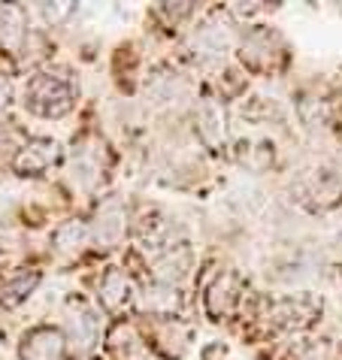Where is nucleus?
I'll return each instance as SVG.
<instances>
[{"instance_id": "9b49d317", "label": "nucleus", "mask_w": 342, "mask_h": 360, "mask_svg": "<svg viewBox=\"0 0 342 360\" xmlns=\"http://www.w3.org/2000/svg\"><path fill=\"white\" fill-rule=\"evenodd\" d=\"M315 312H318V306L312 303V300H306V297L281 300V303L276 306V318L281 324H288V327H306L312 318H315Z\"/></svg>"}, {"instance_id": "f03ea898", "label": "nucleus", "mask_w": 342, "mask_h": 360, "mask_svg": "<svg viewBox=\"0 0 342 360\" xmlns=\"http://www.w3.org/2000/svg\"><path fill=\"white\" fill-rule=\"evenodd\" d=\"M230 39H234V31H230L227 18L221 15H213L206 25L197 27L194 34V55L200 61H218V58H224V52L230 49Z\"/></svg>"}, {"instance_id": "1a4fd4ad", "label": "nucleus", "mask_w": 342, "mask_h": 360, "mask_svg": "<svg viewBox=\"0 0 342 360\" xmlns=\"http://www.w3.org/2000/svg\"><path fill=\"white\" fill-rule=\"evenodd\" d=\"M188 266H191V252L185 245H170L164 257H158V264H155V273L160 282H167V285H173L179 282L185 273H188Z\"/></svg>"}, {"instance_id": "dca6fc26", "label": "nucleus", "mask_w": 342, "mask_h": 360, "mask_svg": "<svg viewBox=\"0 0 342 360\" xmlns=\"http://www.w3.org/2000/svg\"><path fill=\"white\" fill-rule=\"evenodd\" d=\"M100 148H103V146H100ZM100 148H88V146L76 148L73 161H76V167H79V173H82V176H88V179L100 176Z\"/></svg>"}, {"instance_id": "4468645a", "label": "nucleus", "mask_w": 342, "mask_h": 360, "mask_svg": "<svg viewBox=\"0 0 342 360\" xmlns=\"http://www.w3.org/2000/svg\"><path fill=\"white\" fill-rule=\"evenodd\" d=\"M37 282H39V276L31 273V276H18V278H13V282L0 285V303L4 306H18L37 288Z\"/></svg>"}, {"instance_id": "39448f33", "label": "nucleus", "mask_w": 342, "mask_h": 360, "mask_svg": "<svg viewBox=\"0 0 342 360\" xmlns=\"http://www.w3.org/2000/svg\"><path fill=\"white\" fill-rule=\"evenodd\" d=\"M64 354V336L52 327H37L25 336L22 360H61Z\"/></svg>"}, {"instance_id": "0eeeda50", "label": "nucleus", "mask_w": 342, "mask_h": 360, "mask_svg": "<svg viewBox=\"0 0 342 360\" xmlns=\"http://www.w3.org/2000/svg\"><path fill=\"white\" fill-rule=\"evenodd\" d=\"M224 112H221V106L215 103L213 97H206L203 103L197 106V134L200 139H203L206 146H218V143H224Z\"/></svg>"}, {"instance_id": "7ed1b4c3", "label": "nucleus", "mask_w": 342, "mask_h": 360, "mask_svg": "<svg viewBox=\"0 0 342 360\" xmlns=\"http://www.w3.org/2000/svg\"><path fill=\"white\" fill-rule=\"evenodd\" d=\"M55 161H58V143H52V139H31V143L18 148L13 167L22 176H37V173H46Z\"/></svg>"}, {"instance_id": "20e7f679", "label": "nucleus", "mask_w": 342, "mask_h": 360, "mask_svg": "<svg viewBox=\"0 0 342 360\" xmlns=\"http://www.w3.org/2000/svg\"><path fill=\"white\" fill-rule=\"evenodd\" d=\"M243 61L251 67V70H270L276 67L281 49H279V37L270 34V31H251L246 39H243Z\"/></svg>"}, {"instance_id": "f8f14e48", "label": "nucleus", "mask_w": 342, "mask_h": 360, "mask_svg": "<svg viewBox=\"0 0 342 360\" xmlns=\"http://www.w3.org/2000/svg\"><path fill=\"white\" fill-rule=\"evenodd\" d=\"M22 39H25V13L18 6H4L0 9V43L15 52L22 46Z\"/></svg>"}, {"instance_id": "9d476101", "label": "nucleus", "mask_w": 342, "mask_h": 360, "mask_svg": "<svg viewBox=\"0 0 342 360\" xmlns=\"http://www.w3.org/2000/svg\"><path fill=\"white\" fill-rule=\"evenodd\" d=\"M143 309L148 315L158 318H170L179 309V291L173 285H155L143 294Z\"/></svg>"}, {"instance_id": "6e6552de", "label": "nucleus", "mask_w": 342, "mask_h": 360, "mask_svg": "<svg viewBox=\"0 0 342 360\" xmlns=\"http://www.w3.org/2000/svg\"><path fill=\"white\" fill-rule=\"evenodd\" d=\"M130 300V282L122 269H106L103 278H100V303L109 312H118V309H125Z\"/></svg>"}, {"instance_id": "423d86ee", "label": "nucleus", "mask_w": 342, "mask_h": 360, "mask_svg": "<svg viewBox=\"0 0 342 360\" xmlns=\"http://www.w3.org/2000/svg\"><path fill=\"white\" fill-rule=\"evenodd\" d=\"M127 212L118 200H106L103 206L97 209V224H94V233L103 245H115L118 239L125 236V227H127Z\"/></svg>"}, {"instance_id": "a211bd4d", "label": "nucleus", "mask_w": 342, "mask_h": 360, "mask_svg": "<svg viewBox=\"0 0 342 360\" xmlns=\"http://www.w3.org/2000/svg\"><path fill=\"white\" fill-rule=\"evenodd\" d=\"M70 13H73V4H52V6H49V4H43V15H46V18H49V22H52V25L64 22V18H67Z\"/></svg>"}, {"instance_id": "f3484780", "label": "nucleus", "mask_w": 342, "mask_h": 360, "mask_svg": "<svg viewBox=\"0 0 342 360\" xmlns=\"http://www.w3.org/2000/svg\"><path fill=\"white\" fill-rule=\"evenodd\" d=\"M73 333L79 336V342L88 348V345H91L94 339H97V318H94L91 312H82V315H79L76 321H73Z\"/></svg>"}, {"instance_id": "2eb2a0df", "label": "nucleus", "mask_w": 342, "mask_h": 360, "mask_svg": "<svg viewBox=\"0 0 342 360\" xmlns=\"http://www.w3.org/2000/svg\"><path fill=\"white\" fill-rule=\"evenodd\" d=\"M230 285H234V278H230V276H221L218 282L213 285L209 297H206V306H209V312H213L215 318L224 315L227 309H230V303H234V291H230Z\"/></svg>"}, {"instance_id": "f257e3e1", "label": "nucleus", "mask_w": 342, "mask_h": 360, "mask_svg": "<svg viewBox=\"0 0 342 360\" xmlns=\"http://www.w3.org/2000/svg\"><path fill=\"white\" fill-rule=\"evenodd\" d=\"M27 100L25 103L34 109L37 115H46V118H58L64 115L70 106H73V94H70V85L58 76H34L31 85H27Z\"/></svg>"}, {"instance_id": "ddd939ff", "label": "nucleus", "mask_w": 342, "mask_h": 360, "mask_svg": "<svg viewBox=\"0 0 342 360\" xmlns=\"http://www.w3.org/2000/svg\"><path fill=\"white\" fill-rule=\"evenodd\" d=\"M85 243H88V227L82 221H67L58 227V233H55V245L70 255H76Z\"/></svg>"}]
</instances>
